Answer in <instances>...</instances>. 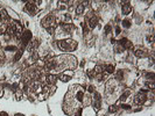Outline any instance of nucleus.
<instances>
[{"label":"nucleus","instance_id":"f257e3e1","mask_svg":"<svg viewBox=\"0 0 155 116\" xmlns=\"http://www.w3.org/2000/svg\"><path fill=\"white\" fill-rule=\"evenodd\" d=\"M77 42L74 40H62L58 41V46L63 51H74L77 48Z\"/></svg>","mask_w":155,"mask_h":116},{"label":"nucleus","instance_id":"a878e982","mask_svg":"<svg viewBox=\"0 0 155 116\" xmlns=\"http://www.w3.org/2000/svg\"><path fill=\"white\" fill-rule=\"evenodd\" d=\"M89 92H91V93H93V92H94V88H93V86H89Z\"/></svg>","mask_w":155,"mask_h":116},{"label":"nucleus","instance_id":"aec40b11","mask_svg":"<svg viewBox=\"0 0 155 116\" xmlns=\"http://www.w3.org/2000/svg\"><path fill=\"white\" fill-rule=\"evenodd\" d=\"M22 56V51L20 50V51H18V54L15 55V57H14V60H19V58Z\"/></svg>","mask_w":155,"mask_h":116},{"label":"nucleus","instance_id":"6ab92c4d","mask_svg":"<svg viewBox=\"0 0 155 116\" xmlns=\"http://www.w3.org/2000/svg\"><path fill=\"white\" fill-rule=\"evenodd\" d=\"M123 26H124L125 28H129L131 27V23H129L128 20H125V21H123Z\"/></svg>","mask_w":155,"mask_h":116},{"label":"nucleus","instance_id":"c756f323","mask_svg":"<svg viewBox=\"0 0 155 116\" xmlns=\"http://www.w3.org/2000/svg\"><path fill=\"white\" fill-rule=\"evenodd\" d=\"M82 115V109H78V112H77V115L76 116H80Z\"/></svg>","mask_w":155,"mask_h":116},{"label":"nucleus","instance_id":"7ed1b4c3","mask_svg":"<svg viewBox=\"0 0 155 116\" xmlns=\"http://www.w3.org/2000/svg\"><path fill=\"white\" fill-rule=\"evenodd\" d=\"M147 100V95H146V91H142L140 93H138L134 98V102L137 104H141Z\"/></svg>","mask_w":155,"mask_h":116},{"label":"nucleus","instance_id":"f3484780","mask_svg":"<svg viewBox=\"0 0 155 116\" xmlns=\"http://www.w3.org/2000/svg\"><path fill=\"white\" fill-rule=\"evenodd\" d=\"M83 98H84V93L83 92H78L77 93V100L78 101H83Z\"/></svg>","mask_w":155,"mask_h":116},{"label":"nucleus","instance_id":"473e14b6","mask_svg":"<svg viewBox=\"0 0 155 116\" xmlns=\"http://www.w3.org/2000/svg\"><path fill=\"white\" fill-rule=\"evenodd\" d=\"M0 34H1V30H0Z\"/></svg>","mask_w":155,"mask_h":116},{"label":"nucleus","instance_id":"2eb2a0df","mask_svg":"<svg viewBox=\"0 0 155 116\" xmlns=\"http://www.w3.org/2000/svg\"><path fill=\"white\" fill-rule=\"evenodd\" d=\"M105 70H106L107 73H113V72H114V66H113V65H107Z\"/></svg>","mask_w":155,"mask_h":116},{"label":"nucleus","instance_id":"bb28decb","mask_svg":"<svg viewBox=\"0 0 155 116\" xmlns=\"http://www.w3.org/2000/svg\"><path fill=\"white\" fill-rule=\"evenodd\" d=\"M120 31H121V29H120V28L118 27L117 29H115V34H117V35H119V34H120Z\"/></svg>","mask_w":155,"mask_h":116},{"label":"nucleus","instance_id":"cd10ccee","mask_svg":"<svg viewBox=\"0 0 155 116\" xmlns=\"http://www.w3.org/2000/svg\"><path fill=\"white\" fill-rule=\"evenodd\" d=\"M15 49H16L15 46H7L6 48V50H15Z\"/></svg>","mask_w":155,"mask_h":116},{"label":"nucleus","instance_id":"2f4dec72","mask_svg":"<svg viewBox=\"0 0 155 116\" xmlns=\"http://www.w3.org/2000/svg\"><path fill=\"white\" fill-rule=\"evenodd\" d=\"M15 116H25V115H22V114H16Z\"/></svg>","mask_w":155,"mask_h":116},{"label":"nucleus","instance_id":"f8f14e48","mask_svg":"<svg viewBox=\"0 0 155 116\" xmlns=\"http://www.w3.org/2000/svg\"><path fill=\"white\" fill-rule=\"evenodd\" d=\"M61 27H62L64 30H66V31H70L71 29H74V26L70 24V23H61Z\"/></svg>","mask_w":155,"mask_h":116},{"label":"nucleus","instance_id":"4468645a","mask_svg":"<svg viewBox=\"0 0 155 116\" xmlns=\"http://www.w3.org/2000/svg\"><path fill=\"white\" fill-rule=\"evenodd\" d=\"M60 79L63 81V82H66V81H69L71 79L70 76H66V74H62V76L60 77Z\"/></svg>","mask_w":155,"mask_h":116},{"label":"nucleus","instance_id":"5701e85b","mask_svg":"<svg viewBox=\"0 0 155 116\" xmlns=\"http://www.w3.org/2000/svg\"><path fill=\"white\" fill-rule=\"evenodd\" d=\"M115 110H117V106H111L110 109H108L110 113H113V112H115Z\"/></svg>","mask_w":155,"mask_h":116},{"label":"nucleus","instance_id":"20e7f679","mask_svg":"<svg viewBox=\"0 0 155 116\" xmlns=\"http://www.w3.org/2000/svg\"><path fill=\"white\" fill-rule=\"evenodd\" d=\"M21 40H22V43H23V45L28 44V42L31 40V30H26L25 33H22Z\"/></svg>","mask_w":155,"mask_h":116},{"label":"nucleus","instance_id":"0eeeda50","mask_svg":"<svg viewBox=\"0 0 155 116\" xmlns=\"http://www.w3.org/2000/svg\"><path fill=\"white\" fill-rule=\"evenodd\" d=\"M46 79H47V82H48V85L54 86V84H55V82H56V80H57V77H56V76H53V74H48V76L46 77Z\"/></svg>","mask_w":155,"mask_h":116},{"label":"nucleus","instance_id":"9d476101","mask_svg":"<svg viewBox=\"0 0 155 116\" xmlns=\"http://www.w3.org/2000/svg\"><path fill=\"white\" fill-rule=\"evenodd\" d=\"M97 22H98V20L97 18H94V16H92V18L90 19V20H88V26L89 28H94L96 26H97Z\"/></svg>","mask_w":155,"mask_h":116},{"label":"nucleus","instance_id":"1a4fd4ad","mask_svg":"<svg viewBox=\"0 0 155 116\" xmlns=\"http://www.w3.org/2000/svg\"><path fill=\"white\" fill-rule=\"evenodd\" d=\"M34 4V1H31V2H27L26 5V11L31 12V13H35V9H36V6Z\"/></svg>","mask_w":155,"mask_h":116},{"label":"nucleus","instance_id":"412c9836","mask_svg":"<svg viewBox=\"0 0 155 116\" xmlns=\"http://www.w3.org/2000/svg\"><path fill=\"white\" fill-rule=\"evenodd\" d=\"M94 74H96V73H94V71H93V70H88V76L90 77V78H93V77H94Z\"/></svg>","mask_w":155,"mask_h":116},{"label":"nucleus","instance_id":"39448f33","mask_svg":"<svg viewBox=\"0 0 155 116\" xmlns=\"http://www.w3.org/2000/svg\"><path fill=\"white\" fill-rule=\"evenodd\" d=\"M119 44H120V46H123L124 49H132L133 48L132 42L128 41L127 38H121V40L119 41Z\"/></svg>","mask_w":155,"mask_h":116},{"label":"nucleus","instance_id":"dca6fc26","mask_svg":"<svg viewBox=\"0 0 155 116\" xmlns=\"http://www.w3.org/2000/svg\"><path fill=\"white\" fill-rule=\"evenodd\" d=\"M93 71H94V73H98V74H100V73L103 72V67L100 66V65H97V66L94 67V70H93Z\"/></svg>","mask_w":155,"mask_h":116},{"label":"nucleus","instance_id":"c85d7f7f","mask_svg":"<svg viewBox=\"0 0 155 116\" xmlns=\"http://www.w3.org/2000/svg\"><path fill=\"white\" fill-rule=\"evenodd\" d=\"M123 108H124V109H129L131 106H128V104H123Z\"/></svg>","mask_w":155,"mask_h":116},{"label":"nucleus","instance_id":"393cba45","mask_svg":"<svg viewBox=\"0 0 155 116\" xmlns=\"http://www.w3.org/2000/svg\"><path fill=\"white\" fill-rule=\"evenodd\" d=\"M121 77H123V71H119V72H118V77H117V79L121 80Z\"/></svg>","mask_w":155,"mask_h":116},{"label":"nucleus","instance_id":"f03ea898","mask_svg":"<svg viewBox=\"0 0 155 116\" xmlns=\"http://www.w3.org/2000/svg\"><path fill=\"white\" fill-rule=\"evenodd\" d=\"M54 23H55V18H54V16H51V15L46 16V18L42 20V26H43L44 28L55 27V26H54Z\"/></svg>","mask_w":155,"mask_h":116},{"label":"nucleus","instance_id":"4be33fe9","mask_svg":"<svg viewBox=\"0 0 155 116\" xmlns=\"http://www.w3.org/2000/svg\"><path fill=\"white\" fill-rule=\"evenodd\" d=\"M47 30L49 31V34H50V35H53V34H54V31H55V27H50V28H47Z\"/></svg>","mask_w":155,"mask_h":116},{"label":"nucleus","instance_id":"6e6552de","mask_svg":"<svg viewBox=\"0 0 155 116\" xmlns=\"http://www.w3.org/2000/svg\"><path fill=\"white\" fill-rule=\"evenodd\" d=\"M0 20H1L2 22H7V21L9 20L8 14L6 13L5 9H1V11H0Z\"/></svg>","mask_w":155,"mask_h":116},{"label":"nucleus","instance_id":"7c9ffc66","mask_svg":"<svg viewBox=\"0 0 155 116\" xmlns=\"http://www.w3.org/2000/svg\"><path fill=\"white\" fill-rule=\"evenodd\" d=\"M2 95H4V89H2V88H0V98H1Z\"/></svg>","mask_w":155,"mask_h":116},{"label":"nucleus","instance_id":"423d86ee","mask_svg":"<svg viewBox=\"0 0 155 116\" xmlns=\"http://www.w3.org/2000/svg\"><path fill=\"white\" fill-rule=\"evenodd\" d=\"M124 4L125 5H123V7H121V9H123V14L127 15V14H129L131 12H132V6L129 5L128 1H125Z\"/></svg>","mask_w":155,"mask_h":116},{"label":"nucleus","instance_id":"a211bd4d","mask_svg":"<svg viewBox=\"0 0 155 116\" xmlns=\"http://www.w3.org/2000/svg\"><path fill=\"white\" fill-rule=\"evenodd\" d=\"M128 95H129V92L127 91V92H126L125 94H123V95H121V98H120V100H121V101H125V100L127 99V96H128Z\"/></svg>","mask_w":155,"mask_h":116},{"label":"nucleus","instance_id":"ddd939ff","mask_svg":"<svg viewBox=\"0 0 155 116\" xmlns=\"http://www.w3.org/2000/svg\"><path fill=\"white\" fill-rule=\"evenodd\" d=\"M146 51L145 50H141V49H137L135 50V56L137 57H145L146 56Z\"/></svg>","mask_w":155,"mask_h":116},{"label":"nucleus","instance_id":"b1692460","mask_svg":"<svg viewBox=\"0 0 155 116\" xmlns=\"http://www.w3.org/2000/svg\"><path fill=\"white\" fill-rule=\"evenodd\" d=\"M110 30H111V26H108V24H107L106 27H105V33H106V34H108V33H110Z\"/></svg>","mask_w":155,"mask_h":116},{"label":"nucleus","instance_id":"9b49d317","mask_svg":"<svg viewBox=\"0 0 155 116\" xmlns=\"http://www.w3.org/2000/svg\"><path fill=\"white\" fill-rule=\"evenodd\" d=\"M84 8L85 6L83 4H79L77 7H76V14L77 15H80V14H83V12H84Z\"/></svg>","mask_w":155,"mask_h":116}]
</instances>
